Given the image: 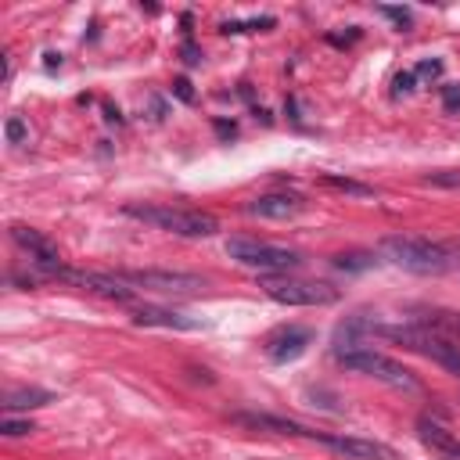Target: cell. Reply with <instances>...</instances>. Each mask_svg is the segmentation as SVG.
Here are the masks:
<instances>
[{"instance_id": "cell-21", "label": "cell", "mask_w": 460, "mask_h": 460, "mask_svg": "<svg viewBox=\"0 0 460 460\" xmlns=\"http://www.w3.org/2000/svg\"><path fill=\"white\" fill-rule=\"evenodd\" d=\"M255 29H273V18H252V22H223V32H255Z\"/></svg>"}, {"instance_id": "cell-5", "label": "cell", "mask_w": 460, "mask_h": 460, "mask_svg": "<svg viewBox=\"0 0 460 460\" xmlns=\"http://www.w3.org/2000/svg\"><path fill=\"white\" fill-rule=\"evenodd\" d=\"M226 255L248 270H262V273H288L302 266V255L295 248H280V244H266V241H252V237H230L226 241Z\"/></svg>"}, {"instance_id": "cell-23", "label": "cell", "mask_w": 460, "mask_h": 460, "mask_svg": "<svg viewBox=\"0 0 460 460\" xmlns=\"http://www.w3.org/2000/svg\"><path fill=\"white\" fill-rule=\"evenodd\" d=\"M413 75H420V79H438V75H442V61H438V58H428V61H420V65L413 68Z\"/></svg>"}, {"instance_id": "cell-13", "label": "cell", "mask_w": 460, "mask_h": 460, "mask_svg": "<svg viewBox=\"0 0 460 460\" xmlns=\"http://www.w3.org/2000/svg\"><path fill=\"white\" fill-rule=\"evenodd\" d=\"M305 208V201L298 194H284V190H273V194H262L255 201H248V212L259 216V219H291Z\"/></svg>"}, {"instance_id": "cell-25", "label": "cell", "mask_w": 460, "mask_h": 460, "mask_svg": "<svg viewBox=\"0 0 460 460\" xmlns=\"http://www.w3.org/2000/svg\"><path fill=\"white\" fill-rule=\"evenodd\" d=\"M4 133H7V140H11V144H22L29 129H25V122H22V119H7V126H4Z\"/></svg>"}, {"instance_id": "cell-4", "label": "cell", "mask_w": 460, "mask_h": 460, "mask_svg": "<svg viewBox=\"0 0 460 460\" xmlns=\"http://www.w3.org/2000/svg\"><path fill=\"white\" fill-rule=\"evenodd\" d=\"M334 356L341 367H349L356 374H367V377L385 381V385L402 388V392H420V377L410 367H402L399 359H392L385 352H374L370 345H349V349H338Z\"/></svg>"}, {"instance_id": "cell-17", "label": "cell", "mask_w": 460, "mask_h": 460, "mask_svg": "<svg viewBox=\"0 0 460 460\" xmlns=\"http://www.w3.org/2000/svg\"><path fill=\"white\" fill-rule=\"evenodd\" d=\"M323 183L334 187V190H345V194H374V187L356 183V180H349V176H334V172H323Z\"/></svg>"}, {"instance_id": "cell-18", "label": "cell", "mask_w": 460, "mask_h": 460, "mask_svg": "<svg viewBox=\"0 0 460 460\" xmlns=\"http://www.w3.org/2000/svg\"><path fill=\"white\" fill-rule=\"evenodd\" d=\"M334 266H338V270H367V266H374V255H367V252L334 255Z\"/></svg>"}, {"instance_id": "cell-14", "label": "cell", "mask_w": 460, "mask_h": 460, "mask_svg": "<svg viewBox=\"0 0 460 460\" xmlns=\"http://www.w3.org/2000/svg\"><path fill=\"white\" fill-rule=\"evenodd\" d=\"M133 323H140V327H172V331H198L201 327V320H190L183 313L158 309V305H140L133 313Z\"/></svg>"}, {"instance_id": "cell-2", "label": "cell", "mask_w": 460, "mask_h": 460, "mask_svg": "<svg viewBox=\"0 0 460 460\" xmlns=\"http://www.w3.org/2000/svg\"><path fill=\"white\" fill-rule=\"evenodd\" d=\"M122 212L140 219V223H147V226L176 234V237H212L219 230V219L212 212L183 208V205H126Z\"/></svg>"}, {"instance_id": "cell-8", "label": "cell", "mask_w": 460, "mask_h": 460, "mask_svg": "<svg viewBox=\"0 0 460 460\" xmlns=\"http://www.w3.org/2000/svg\"><path fill=\"white\" fill-rule=\"evenodd\" d=\"M11 237H14V244L22 248V252H29V259H32V266L40 270V273H47V277H61V252H58V244L43 234V230H36V226H25V223H14L11 226Z\"/></svg>"}, {"instance_id": "cell-22", "label": "cell", "mask_w": 460, "mask_h": 460, "mask_svg": "<svg viewBox=\"0 0 460 460\" xmlns=\"http://www.w3.org/2000/svg\"><path fill=\"white\" fill-rule=\"evenodd\" d=\"M381 14H385V18H392V22H395V25L402 29V32H406V29L413 25V14H410L406 7H381Z\"/></svg>"}, {"instance_id": "cell-7", "label": "cell", "mask_w": 460, "mask_h": 460, "mask_svg": "<svg viewBox=\"0 0 460 460\" xmlns=\"http://www.w3.org/2000/svg\"><path fill=\"white\" fill-rule=\"evenodd\" d=\"M119 280H126L129 288H144V291H162V295H194L205 288V277L198 273H180V270H119Z\"/></svg>"}, {"instance_id": "cell-24", "label": "cell", "mask_w": 460, "mask_h": 460, "mask_svg": "<svg viewBox=\"0 0 460 460\" xmlns=\"http://www.w3.org/2000/svg\"><path fill=\"white\" fill-rule=\"evenodd\" d=\"M442 108L446 111H460V83L442 86Z\"/></svg>"}, {"instance_id": "cell-19", "label": "cell", "mask_w": 460, "mask_h": 460, "mask_svg": "<svg viewBox=\"0 0 460 460\" xmlns=\"http://www.w3.org/2000/svg\"><path fill=\"white\" fill-rule=\"evenodd\" d=\"M32 431H36L32 420H14V417L0 420V435H7V438H22V435H32Z\"/></svg>"}, {"instance_id": "cell-15", "label": "cell", "mask_w": 460, "mask_h": 460, "mask_svg": "<svg viewBox=\"0 0 460 460\" xmlns=\"http://www.w3.org/2000/svg\"><path fill=\"white\" fill-rule=\"evenodd\" d=\"M47 402H54V392L36 388V385H14V388H4V395H0V406L7 413H14V410H36V406H47Z\"/></svg>"}, {"instance_id": "cell-12", "label": "cell", "mask_w": 460, "mask_h": 460, "mask_svg": "<svg viewBox=\"0 0 460 460\" xmlns=\"http://www.w3.org/2000/svg\"><path fill=\"white\" fill-rule=\"evenodd\" d=\"M417 435H420V442H424L431 453H438L442 460H460V438H456L442 420H435L431 413H420V417H417Z\"/></svg>"}, {"instance_id": "cell-11", "label": "cell", "mask_w": 460, "mask_h": 460, "mask_svg": "<svg viewBox=\"0 0 460 460\" xmlns=\"http://www.w3.org/2000/svg\"><path fill=\"white\" fill-rule=\"evenodd\" d=\"M309 341H313V331H309V327L288 323V327H280V331H273V334L266 338V356H270L273 363H291V359H298V356L309 349Z\"/></svg>"}, {"instance_id": "cell-16", "label": "cell", "mask_w": 460, "mask_h": 460, "mask_svg": "<svg viewBox=\"0 0 460 460\" xmlns=\"http://www.w3.org/2000/svg\"><path fill=\"white\" fill-rule=\"evenodd\" d=\"M420 323L431 327L435 334H442V338H449V341L460 345V313H456V309L428 305V309H420Z\"/></svg>"}, {"instance_id": "cell-20", "label": "cell", "mask_w": 460, "mask_h": 460, "mask_svg": "<svg viewBox=\"0 0 460 460\" xmlns=\"http://www.w3.org/2000/svg\"><path fill=\"white\" fill-rule=\"evenodd\" d=\"M424 183L456 190V187H460V169H438V172H428V176H424Z\"/></svg>"}, {"instance_id": "cell-26", "label": "cell", "mask_w": 460, "mask_h": 460, "mask_svg": "<svg viewBox=\"0 0 460 460\" xmlns=\"http://www.w3.org/2000/svg\"><path fill=\"white\" fill-rule=\"evenodd\" d=\"M413 83H417V75H413V72H399V75L392 79L395 93H410V90H413Z\"/></svg>"}, {"instance_id": "cell-9", "label": "cell", "mask_w": 460, "mask_h": 460, "mask_svg": "<svg viewBox=\"0 0 460 460\" xmlns=\"http://www.w3.org/2000/svg\"><path fill=\"white\" fill-rule=\"evenodd\" d=\"M309 438L323 442L327 449L341 453L345 460H399V453L377 438H363V435H331V431H313Z\"/></svg>"}, {"instance_id": "cell-3", "label": "cell", "mask_w": 460, "mask_h": 460, "mask_svg": "<svg viewBox=\"0 0 460 460\" xmlns=\"http://www.w3.org/2000/svg\"><path fill=\"white\" fill-rule=\"evenodd\" d=\"M370 331L381 334V338L399 341L402 349H410V352H417V356H424V359H431V363H438V367H446L449 374L460 377V345L442 338V334H435L431 327H424V323H402V327L370 323Z\"/></svg>"}, {"instance_id": "cell-10", "label": "cell", "mask_w": 460, "mask_h": 460, "mask_svg": "<svg viewBox=\"0 0 460 460\" xmlns=\"http://www.w3.org/2000/svg\"><path fill=\"white\" fill-rule=\"evenodd\" d=\"M61 280L68 284H79L93 295H104V298H115V302H133V288L126 280H119L115 273H90V270H61Z\"/></svg>"}, {"instance_id": "cell-1", "label": "cell", "mask_w": 460, "mask_h": 460, "mask_svg": "<svg viewBox=\"0 0 460 460\" xmlns=\"http://www.w3.org/2000/svg\"><path fill=\"white\" fill-rule=\"evenodd\" d=\"M381 255L410 273H420V277H435V273H446L453 266V252L446 244H435L428 237H410V234H392L381 241Z\"/></svg>"}, {"instance_id": "cell-27", "label": "cell", "mask_w": 460, "mask_h": 460, "mask_svg": "<svg viewBox=\"0 0 460 460\" xmlns=\"http://www.w3.org/2000/svg\"><path fill=\"white\" fill-rule=\"evenodd\" d=\"M172 86H176V93H180L183 101H190V86H187V79H176Z\"/></svg>"}, {"instance_id": "cell-6", "label": "cell", "mask_w": 460, "mask_h": 460, "mask_svg": "<svg viewBox=\"0 0 460 460\" xmlns=\"http://www.w3.org/2000/svg\"><path fill=\"white\" fill-rule=\"evenodd\" d=\"M266 295L280 305H331L338 302V288L323 284V280H295V277H270Z\"/></svg>"}]
</instances>
